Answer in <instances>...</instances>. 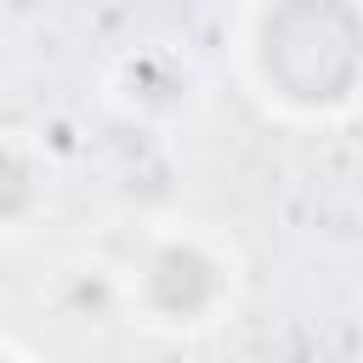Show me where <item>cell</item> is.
Listing matches in <instances>:
<instances>
[{
    "mask_svg": "<svg viewBox=\"0 0 363 363\" xmlns=\"http://www.w3.org/2000/svg\"><path fill=\"white\" fill-rule=\"evenodd\" d=\"M125 272V312L159 335H199L238 301V250L210 227H153Z\"/></svg>",
    "mask_w": 363,
    "mask_h": 363,
    "instance_id": "1",
    "label": "cell"
},
{
    "mask_svg": "<svg viewBox=\"0 0 363 363\" xmlns=\"http://www.w3.org/2000/svg\"><path fill=\"white\" fill-rule=\"evenodd\" d=\"M108 102L136 125H170L193 102V68L164 45H136L108 68Z\"/></svg>",
    "mask_w": 363,
    "mask_h": 363,
    "instance_id": "2",
    "label": "cell"
},
{
    "mask_svg": "<svg viewBox=\"0 0 363 363\" xmlns=\"http://www.w3.org/2000/svg\"><path fill=\"white\" fill-rule=\"evenodd\" d=\"M45 301L74 329H102L125 318V272L108 255H62L45 278Z\"/></svg>",
    "mask_w": 363,
    "mask_h": 363,
    "instance_id": "3",
    "label": "cell"
},
{
    "mask_svg": "<svg viewBox=\"0 0 363 363\" xmlns=\"http://www.w3.org/2000/svg\"><path fill=\"white\" fill-rule=\"evenodd\" d=\"M45 210H51V159L40 136L0 130V238L34 233Z\"/></svg>",
    "mask_w": 363,
    "mask_h": 363,
    "instance_id": "4",
    "label": "cell"
}]
</instances>
